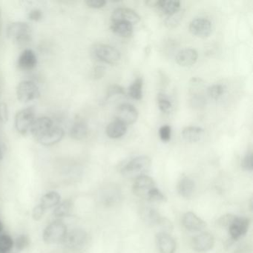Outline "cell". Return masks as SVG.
<instances>
[{
	"label": "cell",
	"mask_w": 253,
	"mask_h": 253,
	"mask_svg": "<svg viewBox=\"0 0 253 253\" xmlns=\"http://www.w3.org/2000/svg\"><path fill=\"white\" fill-rule=\"evenodd\" d=\"M67 226L61 219H55L47 225L42 240L47 244H63L68 234Z\"/></svg>",
	"instance_id": "6da1fadb"
},
{
	"label": "cell",
	"mask_w": 253,
	"mask_h": 253,
	"mask_svg": "<svg viewBox=\"0 0 253 253\" xmlns=\"http://www.w3.org/2000/svg\"><path fill=\"white\" fill-rule=\"evenodd\" d=\"M152 166V161L148 156H139L127 163L122 169L121 174L126 178H137L146 175Z\"/></svg>",
	"instance_id": "7a4b0ae2"
},
{
	"label": "cell",
	"mask_w": 253,
	"mask_h": 253,
	"mask_svg": "<svg viewBox=\"0 0 253 253\" xmlns=\"http://www.w3.org/2000/svg\"><path fill=\"white\" fill-rule=\"evenodd\" d=\"M8 39L18 46H24L32 41V28L28 23L15 22L7 29Z\"/></svg>",
	"instance_id": "3957f363"
},
{
	"label": "cell",
	"mask_w": 253,
	"mask_h": 253,
	"mask_svg": "<svg viewBox=\"0 0 253 253\" xmlns=\"http://www.w3.org/2000/svg\"><path fill=\"white\" fill-rule=\"evenodd\" d=\"M140 217L142 220L152 226H158L161 229V232H167L172 230L173 226L168 219L161 215L159 211L151 207H144L140 210Z\"/></svg>",
	"instance_id": "277c9868"
},
{
	"label": "cell",
	"mask_w": 253,
	"mask_h": 253,
	"mask_svg": "<svg viewBox=\"0 0 253 253\" xmlns=\"http://www.w3.org/2000/svg\"><path fill=\"white\" fill-rule=\"evenodd\" d=\"M36 119V114L34 107L25 108L17 112L14 118L16 130L21 135H26L30 132L34 121Z\"/></svg>",
	"instance_id": "5b68a950"
},
{
	"label": "cell",
	"mask_w": 253,
	"mask_h": 253,
	"mask_svg": "<svg viewBox=\"0 0 253 253\" xmlns=\"http://www.w3.org/2000/svg\"><path fill=\"white\" fill-rule=\"evenodd\" d=\"M17 99L22 103H29L38 99L41 96L39 87L32 81H23L17 85Z\"/></svg>",
	"instance_id": "8992f818"
},
{
	"label": "cell",
	"mask_w": 253,
	"mask_h": 253,
	"mask_svg": "<svg viewBox=\"0 0 253 253\" xmlns=\"http://www.w3.org/2000/svg\"><path fill=\"white\" fill-rule=\"evenodd\" d=\"M93 54L96 58L108 64H115L121 60V52L115 47L106 44H96L93 47Z\"/></svg>",
	"instance_id": "52a82bcc"
},
{
	"label": "cell",
	"mask_w": 253,
	"mask_h": 253,
	"mask_svg": "<svg viewBox=\"0 0 253 253\" xmlns=\"http://www.w3.org/2000/svg\"><path fill=\"white\" fill-rule=\"evenodd\" d=\"M88 241V233L84 229L76 228L68 232L63 244L70 250H80L86 245Z\"/></svg>",
	"instance_id": "ba28073f"
},
{
	"label": "cell",
	"mask_w": 253,
	"mask_h": 253,
	"mask_svg": "<svg viewBox=\"0 0 253 253\" xmlns=\"http://www.w3.org/2000/svg\"><path fill=\"white\" fill-rule=\"evenodd\" d=\"M117 121L123 123L125 125L134 124L138 118V112L137 109L129 103L120 105L115 112Z\"/></svg>",
	"instance_id": "9c48e42d"
},
{
	"label": "cell",
	"mask_w": 253,
	"mask_h": 253,
	"mask_svg": "<svg viewBox=\"0 0 253 253\" xmlns=\"http://www.w3.org/2000/svg\"><path fill=\"white\" fill-rule=\"evenodd\" d=\"M156 187L155 181L148 175H142L134 180L132 186L133 193L139 198H147L149 192Z\"/></svg>",
	"instance_id": "30bf717a"
},
{
	"label": "cell",
	"mask_w": 253,
	"mask_h": 253,
	"mask_svg": "<svg viewBox=\"0 0 253 253\" xmlns=\"http://www.w3.org/2000/svg\"><path fill=\"white\" fill-rule=\"evenodd\" d=\"M250 224V219L247 217L235 216L233 220L228 226L231 238L235 241L242 238L248 232Z\"/></svg>",
	"instance_id": "8fae6325"
},
{
	"label": "cell",
	"mask_w": 253,
	"mask_h": 253,
	"mask_svg": "<svg viewBox=\"0 0 253 253\" xmlns=\"http://www.w3.org/2000/svg\"><path fill=\"white\" fill-rule=\"evenodd\" d=\"M189 32L200 38H208L212 31L211 22L205 18H197L189 24Z\"/></svg>",
	"instance_id": "7c38bea8"
},
{
	"label": "cell",
	"mask_w": 253,
	"mask_h": 253,
	"mask_svg": "<svg viewBox=\"0 0 253 253\" xmlns=\"http://www.w3.org/2000/svg\"><path fill=\"white\" fill-rule=\"evenodd\" d=\"M54 126V122L51 118L48 117H41V118H36L34 121L30 132L34 138L38 141L41 137H43Z\"/></svg>",
	"instance_id": "4fadbf2b"
},
{
	"label": "cell",
	"mask_w": 253,
	"mask_h": 253,
	"mask_svg": "<svg viewBox=\"0 0 253 253\" xmlns=\"http://www.w3.org/2000/svg\"><path fill=\"white\" fill-rule=\"evenodd\" d=\"M38 65V57L36 53L30 48L23 50L17 60V67L20 70L32 71Z\"/></svg>",
	"instance_id": "5bb4252c"
},
{
	"label": "cell",
	"mask_w": 253,
	"mask_h": 253,
	"mask_svg": "<svg viewBox=\"0 0 253 253\" xmlns=\"http://www.w3.org/2000/svg\"><path fill=\"white\" fill-rule=\"evenodd\" d=\"M192 245V248L199 253L210 251L214 247V236L209 232H203L194 237Z\"/></svg>",
	"instance_id": "9a60e30c"
},
{
	"label": "cell",
	"mask_w": 253,
	"mask_h": 253,
	"mask_svg": "<svg viewBox=\"0 0 253 253\" xmlns=\"http://www.w3.org/2000/svg\"><path fill=\"white\" fill-rule=\"evenodd\" d=\"M140 17L136 11L128 8H118L114 11L112 22H126L134 25L139 23Z\"/></svg>",
	"instance_id": "2e32d148"
},
{
	"label": "cell",
	"mask_w": 253,
	"mask_h": 253,
	"mask_svg": "<svg viewBox=\"0 0 253 253\" xmlns=\"http://www.w3.org/2000/svg\"><path fill=\"white\" fill-rule=\"evenodd\" d=\"M64 134V129L61 126L54 125L43 137L38 140V142L44 146H54L63 140Z\"/></svg>",
	"instance_id": "e0dca14e"
},
{
	"label": "cell",
	"mask_w": 253,
	"mask_h": 253,
	"mask_svg": "<svg viewBox=\"0 0 253 253\" xmlns=\"http://www.w3.org/2000/svg\"><path fill=\"white\" fill-rule=\"evenodd\" d=\"M156 243L160 253H175V240L167 232H160L156 235Z\"/></svg>",
	"instance_id": "ac0fdd59"
},
{
	"label": "cell",
	"mask_w": 253,
	"mask_h": 253,
	"mask_svg": "<svg viewBox=\"0 0 253 253\" xmlns=\"http://www.w3.org/2000/svg\"><path fill=\"white\" fill-rule=\"evenodd\" d=\"M182 223L183 226L191 232H201L207 226L206 222L192 211L185 213Z\"/></svg>",
	"instance_id": "d6986e66"
},
{
	"label": "cell",
	"mask_w": 253,
	"mask_h": 253,
	"mask_svg": "<svg viewBox=\"0 0 253 253\" xmlns=\"http://www.w3.org/2000/svg\"><path fill=\"white\" fill-rule=\"evenodd\" d=\"M122 198L121 189L117 186H109L102 190L101 201L104 206L112 207L118 204Z\"/></svg>",
	"instance_id": "ffe728a7"
},
{
	"label": "cell",
	"mask_w": 253,
	"mask_h": 253,
	"mask_svg": "<svg viewBox=\"0 0 253 253\" xmlns=\"http://www.w3.org/2000/svg\"><path fill=\"white\" fill-rule=\"evenodd\" d=\"M198 58V53L194 48H185L180 50L177 55L175 60L177 64L183 67H188L195 64Z\"/></svg>",
	"instance_id": "44dd1931"
},
{
	"label": "cell",
	"mask_w": 253,
	"mask_h": 253,
	"mask_svg": "<svg viewBox=\"0 0 253 253\" xmlns=\"http://www.w3.org/2000/svg\"><path fill=\"white\" fill-rule=\"evenodd\" d=\"M155 7L166 15H172L180 10V2L177 0H160L156 1Z\"/></svg>",
	"instance_id": "7402d4cb"
},
{
	"label": "cell",
	"mask_w": 253,
	"mask_h": 253,
	"mask_svg": "<svg viewBox=\"0 0 253 253\" xmlns=\"http://www.w3.org/2000/svg\"><path fill=\"white\" fill-rule=\"evenodd\" d=\"M88 128L87 124L82 120H77L71 127L69 134L74 140H82L87 137Z\"/></svg>",
	"instance_id": "603a6c76"
},
{
	"label": "cell",
	"mask_w": 253,
	"mask_h": 253,
	"mask_svg": "<svg viewBox=\"0 0 253 253\" xmlns=\"http://www.w3.org/2000/svg\"><path fill=\"white\" fill-rule=\"evenodd\" d=\"M61 202V196L55 191H49L42 195L40 202V205L46 211L47 210L54 209Z\"/></svg>",
	"instance_id": "cb8c5ba5"
},
{
	"label": "cell",
	"mask_w": 253,
	"mask_h": 253,
	"mask_svg": "<svg viewBox=\"0 0 253 253\" xmlns=\"http://www.w3.org/2000/svg\"><path fill=\"white\" fill-rule=\"evenodd\" d=\"M195 184L193 180L189 177H183L177 184V192L184 198H190L195 192Z\"/></svg>",
	"instance_id": "d4e9b609"
},
{
	"label": "cell",
	"mask_w": 253,
	"mask_h": 253,
	"mask_svg": "<svg viewBox=\"0 0 253 253\" xmlns=\"http://www.w3.org/2000/svg\"><path fill=\"white\" fill-rule=\"evenodd\" d=\"M204 135V130L198 126H188L182 131V137L189 143L200 141Z\"/></svg>",
	"instance_id": "484cf974"
},
{
	"label": "cell",
	"mask_w": 253,
	"mask_h": 253,
	"mask_svg": "<svg viewBox=\"0 0 253 253\" xmlns=\"http://www.w3.org/2000/svg\"><path fill=\"white\" fill-rule=\"evenodd\" d=\"M126 130L127 126L116 120L108 125L106 132L110 138L117 139L123 137L126 132Z\"/></svg>",
	"instance_id": "4316f807"
},
{
	"label": "cell",
	"mask_w": 253,
	"mask_h": 253,
	"mask_svg": "<svg viewBox=\"0 0 253 253\" xmlns=\"http://www.w3.org/2000/svg\"><path fill=\"white\" fill-rule=\"evenodd\" d=\"M73 210V202L71 200L68 199L60 202L53 211V216L55 219H63L64 217H69L72 214Z\"/></svg>",
	"instance_id": "83f0119b"
},
{
	"label": "cell",
	"mask_w": 253,
	"mask_h": 253,
	"mask_svg": "<svg viewBox=\"0 0 253 253\" xmlns=\"http://www.w3.org/2000/svg\"><path fill=\"white\" fill-rule=\"evenodd\" d=\"M111 29L121 38H129L133 34V26L126 22H112Z\"/></svg>",
	"instance_id": "f1b7e54d"
},
{
	"label": "cell",
	"mask_w": 253,
	"mask_h": 253,
	"mask_svg": "<svg viewBox=\"0 0 253 253\" xmlns=\"http://www.w3.org/2000/svg\"><path fill=\"white\" fill-rule=\"evenodd\" d=\"M143 81L141 78H137L128 88V94L134 100H141L143 97Z\"/></svg>",
	"instance_id": "f546056e"
},
{
	"label": "cell",
	"mask_w": 253,
	"mask_h": 253,
	"mask_svg": "<svg viewBox=\"0 0 253 253\" xmlns=\"http://www.w3.org/2000/svg\"><path fill=\"white\" fill-rule=\"evenodd\" d=\"M14 247V240L8 234L2 232L0 234V252L11 253Z\"/></svg>",
	"instance_id": "4dcf8cb0"
},
{
	"label": "cell",
	"mask_w": 253,
	"mask_h": 253,
	"mask_svg": "<svg viewBox=\"0 0 253 253\" xmlns=\"http://www.w3.org/2000/svg\"><path fill=\"white\" fill-rule=\"evenodd\" d=\"M158 104L163 113H169L172 108V103L167 94L160 93L158 95Z\"/></svg>",
	"instance_id": "1f68e13d"
},
{
	"label": "cell",
	"mask_w": 253,
	"mask_h": 253,
	"mask_svg": "<svg viewBox=\"0 0 253 253\" xmlns=\"http://www.w3.org/2000/svg\"><path fill=\"white\" fill-rule=\"evenodd\" d=\"M226 90L225 85H221V84H215V85L209 87L207 94L210 96V98L213 99V100H218L224 94Z\"/></svg>",
	"instance_id": "d6a6232c"
},
{
	"label": "cell",
	"mask_w": 253,
	"mask_h": 253,
	"mask_svg": "<svg viewBox=\"0 0 253 253\" xmlns=\"http://www.w3.org/2000/svg\"><path fill=\"white\" fill-rule=\"evenodd\" d=\"M146 199L151 202L155 203H164L167 201V196L157 187L153 188L149 192Z\"/></svg>",
	"instance_id": "836d02e7"
},
{
	"label": "cell",
	"mask_w": 253,
	"mask_h": 253,
	"mask_svg": "<svg viewBox=\"0 0 253 253\" xmlns=\"http://www.w3.org/2000/svg\"><path fill=\"white\" fill-rule=\"evenodd\" d=\"M30 245V240L26 235H20L14 240V247L18 251L21 252L26 250Z\"/></svg>",
	"instance_id": "e575fe53"
},
{
	"label": "cell",
	"mask_w": 253,
	"mask_h": 253,
	"mask_svg": "<svg viewBox=\"0 0 253 253\" xmlns=\"http://www.w3.org/2000/svg\"><path fill=\"white\" fill-rule=\"evenodd\" d=\"M183 12L180 10L178 12L172 14V15L168 16L166 20V26L169 28H174L178 25L183 19Z\"/></svg>",
	"instance_id": "d590c367"
},
{
	"label": "cell",
	"mask_w": 253,
	"mask_h": 253,
	"mask_svg": "<svg viewBox=\"0 0 253 253\" xmlns=\"http://www.w3.org/2000/svg\"><path fill=\"white\" fill-rule=\"evenodd\" d=\"M124 88L118 85H113L112 86L109 87L108 89L107 94H106V99L105 100L107 101L109 99L112 97H115L118 95H124Z\"/></svg>",
	"instance_id": "8d00e7d4"
},
{
	"label": "cell",
	"mask_w": 253,
	"mask_h": 253,
	"mask_svg": "<svg viewBox=\"0 0 253 253\" xmlns=\"http://www.w3.org/2000/svg\"><path fill=\"white\" fill-rule=\"evenodd\" d=\"M242 168L246 171H253V152H249L246 154L245 156L243 158L242 163H241Z\"/></svg>",
	"instance_id": "74e56055"
},
{
	"label": "cell",
	"mask_w": 253,
	"mask_h": 253,
	"mask_svg": "<svg viewBox=\"0 0 253 253\" xmlns=\"http://www.w3.org/2000/svg\"><path fill=\"white\" fill-rule=\"evenodd\" d=\"M171 128L170 126L164 125L159 129V136L161 140L164 142L169 141L171 139Z\"/></svg>",
	"instance_id": "f35d334b"
},
{
	"label": "cell",
	"mask_w": 253,
	"mask_h": 253,
	"mask_svg": "<svg viewBox=\"0 0 253 253\" xmlns=\"http://www.w3.org/2000/svg\"><path fill=\"white\" fill-rule=\"evenodd\" d=\"M45 210L42 208V206L37 205L35 208L33 209V211H32V217H33L34 220H40L43 217L44 214H45Z\"/></svg>",
	"instance_id": "ab89813d"
},
{
	"label": "cell",
	"mask_w": 253,
	"mask_h": 253,
	"mask_svg": "<svg viewBox=\"0 0 253 253\" xmlns=\"http://www.w3.org/2000/svg\"><path fill=\"white\" fill-rule=\"evenodd\" d=\"M8 119V106L5 103H0V122L5 124Z\"/></svg>",
	"instance_id": "60d3db41"
},
{
	"label": "cell",
	"mask_w": 253,
	"mask_h": 253,
	"mask_svg": "<svg viewBox=\"0 0 253 253\" xmlns=\"http://www.w3.org/2000/svg\"><path fill=\"white\" fill-rule=\"evenodd\" d=\"M85 3L89 8L98 9V8L104 7L106 5V2L105 0H87Z\"/></svg>",
	"instance_id": "b9f144b4"
},
{
	"label": "cell",
	"mask_w": 253,
	"mask_h": 253,
	"mask_svg": "<svg viewBox=\"0 0 253 253\" xmlns=\"http://www.w3.org/2000/svg\"><path fill=\"white\" fill-rule=\"evenodd\" d=\"M42 11L40 9H37V8L32 10L29 14V18L32 21H39L42 19Z\"/></svg>",
	"instance_id": "7bdbcfd3"
},
{
	"label": "cell",
	"mask_w": 253,
	"mask_h": 253,
	"mask_svg": "<svg viewBox=\"0 0 253 253\" xmlns=\"http://www.w3.org/2000/svg\"><path fill=\"white\" fill-rule=\"evenodd\" d=\"M204 99L200 94H194V97H192L191 103H192V106L195 107H200V106H203L204 105Z\"/></svg>",
	"instance_id": "ee69618b"
},
{
	"label": "cell",
	"mask_w": 253,
	"mask_h": 253,
	"mask_svg": "<svg viewBox=\"0 0 253 253\" xmlns=\"http://www.w3.org/2000/svg\"><path fill=\"white\" fill-rule=\"evenodd\" d=\"M234 217H235V216L232 215V214H227V215L223 216V217H220V220H219V223L223 226H229L232 220H233Z\"/></svg>",
	"instance_id": "f6af8a7d"
},
{
	"label": "cell",
	"mask_w": 253,
	"mask_h": 253,
	"mask_svg": "<svg viewBox=\"0 0 253 253\" xmlns=\"http://www.w3.org/2000/svg\"><path fill=\"white\" fill-rule=\"evenodd\" d=\"M104 74V69L103 67H97L94 71V77L96 78H100Z\"/></svg>",
	"instance_id": "bcb514c9"
},
{
	"label": "cell",
	"mask_w": 253,
	"mask_h": 253,
	"mask_svg": "<svg viewBox=\"0 0 253 253\" xmlns=\"http://www.w3.org/2000/svg\"><path fill=\"white\" fill-rule=\"evenodd\" d=\"M235 253H250V250H249V247L247 245L241 246L235 252Z\"/></svg>",
	"instance_id": "7dc6e473"
},
{
	"label": "cell",
	"mask_w": 253,
	"mask_h": 253,
	"mask_svg": "<svg viewBox=\"0 0 253 253\" xmlns=\"http://www.w3.org/2000/svg\"><path fill=\"white\" fill-rule=\"evenodd\" d=\"M2 158H3V149H2L1 143H0V161H2Z\"/></svg>",
	"instance_id": "c3c4849f"
},
{
	"label": "cell",
	"mask_w": 253,
	"mask_h": 253,
	"mask_svg": "<svg viewBox=\"0 0 253 253\" xmlns=\"http://www.w3.org/2000/svg\"><path fill=\"white\" fill-rule=\"evenodd\" d=\"M3 223H2V220L0 219V234L3 232Z\"/></svg>",
	"instance_id": "681fc988"
},
{
	"label": "cell",
	"mask_w": 253,
	"mask_h": 253,
	"mask_svg": "<svg viewBox=\"0 0 253 253\" xmlns=\"http://www.w3.org/2000/svg\"><path fill=\"white\" fill-rule=\"evenodd\" d=\"M0 253H2V252H0Z\"/></svg>",
	"instance_id": "f907efd6"
}]
</instances>
